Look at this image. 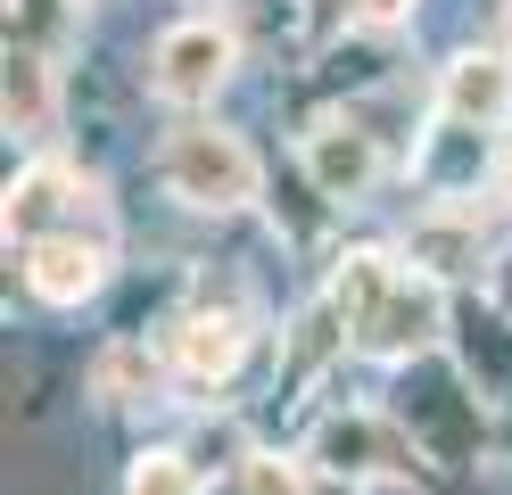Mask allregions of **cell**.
<instances>
[{"label": "cell", "instance_id": "6da1fadb", "mask_svg": "<svg viewBox=\"0 0 512 495\" xmlns=\"http://www.w3.org/2000/svg\"><path fill=\"white\" fill-rule=\"evenodd\" d=\"M323 306L339 314L347 347L372 355V363H422V355L446 347V289H438V273H422L413 256L347 248Z\"/></svg>", "mask_w": 512, "mask_h": 495}, {"label": "cell", "instance_id": "7a4b0ae2", "mask_svg": "<svg viewBox=\"0 0 512 495\" xmlns=\"http://www.w3.org/2000/svg\"><path fill=\"white\" fill-rule=\"evenodd\" d=\"M157 182H166V198H182V207H199V215H240L265 174H256V149L240 132L182 124V132H166V149H157Z\"/></svg>", "mask_w": 512, "mask_h": 495}, {"label": "cell", "instance_id": "3957f363", "mask_svg": "<svg viewBox=\"0 0 512 495\" xmlns=\"http://www.w3.org/2000/svg\"><path fill=\"white\" fill-rule=\"evenodd\" d=\"M67 231H100L108 240V198L100 182L83 174V165L67 157H42V165H25V174L9 182V240H67Z\"/></svg>", "mask_w": 512, "mask_h": 495}, {"label": "cell", "instance_id": "277c9868", "mask_svg": "<svg viewBox=\"0 0 512 495\" xmlns=\"http://www.w3.org/2000/svg\"><path fill=\"white\" fill-rule=\"evenodd\" d=\"M232 66H240L232 25H215V17H182V25L157 33V50H149V91H157V99H174V108H207V99L232 83Z\"/></svg>", "mask_w": 512, "mask_h": 495}, {"label": "cell", "instance_id": "5b68a950", "mask_svg": "<svg viewBox=\"0 0 512 495\" xmlns=\"http://www.w3.org/2000/svg\"><path fill=\"white\" fill-rule=\"evenodd\" d=\"M314 471H331V479H405L413 471V438L397 421H380V413H323V429H314V446H306Z\"/></svg>", "mask_w": 512, "mask_h": 495}, {"label": "cell", "instance_id": "8992f818", "mask_svg": "<svg viewBox=\"0 0 512 495\" xmlns=\"http://www.w3.org/2000/svg\"><path fill=\"white\" fill-rule=\"evenodd\" d=\"M306 182L339 198V207H356V198L380 182V141L356 124V116H331V124H314L306 132Z\"/></svg>", "mask_w": 512, "mask_h": 495}, {"label": "cell", "instance_id": "52a82bcc", "mask_svg": "<svg viewBox=\"0 0 512 495\" xmlns=\"http://www.w3.org/2000/svg\"><path fill=\"white\" fill-rule=\"evenodd\" d=\"M25 281H34V297H50V306H83V297H100V281H108V240L100 231L34 240L25 248Z\"/></svg>", "mask_w": 512, "mask_h": 495}, {"label": "cell", "instance_id": "ba28073f", "mask_svg": "<svg viewBox=\"0 0 512 495\" xmlns=\"http://www.w3.org/2000/svg\"><path fill=\"white\" fill-rule=\"evenodd\" d=\"M248 347V322L240 314H182L174 339H166V372L182 388H223L232 380V363Z\"/></svg>", "mask_w": 512, "mask_h": 495}, {"label": "cell", "instance_id": "9c48e42d", "mask_svg": "<svg viewBox=\"0 0 512 495\" xmlns=\"http://www.w3.org/2000/svg\"><path fill=\"white\" fill-rule=\"evenodd\" d=\"M438 116H455V124H504L512 116V66L496 50H463V58H446V75H438Z\"/></svg>", "mask_w": 512, "mask_h": 495}, {"label": "cell", "instance_id": "30bf717a", "mask_svg": "<svg viewBox=\"0 0 512 495\" xmlns=\"http://www.w3.org/2000/svg\"><path fill=\"white\" fill-rule=\"evenodd\" d=\"M405 256L422 264V273H479V256H488V231L463 198H438L430 215H413L405 231Z\"/></svg>", "mask_w": 512, "mask_h": 495}, {"label": "cell", "instance_id": "8fae6325", "mask_svg": "<svg viewBox=\"0 0 512 495\" xmlns=\"http://www.w3.org/2000/svg\"><path fill=\"white\" fill-rule=\"evenodd\" d=\"M0 116H9V132H17V141H42V132H50V116H58L50 58L9 50V91H0Z\"/></svg>", "mask_w": 512, "mask_h": 495}, {"label": "cell", "instance_id": "7c38bea8", "mask_svg": "<svg viewBox=\"0 0 512 495\" xmlns=\"http://www.w3.org/2000/svg\"><path fill=\"white\" fill-rule=\"evenodd\" d=\"M124 495H199V462L174 454V446H157V454H141V462H133Z\"/></svg>", "mask_w": 512, "mask_h": 495}, {"label": "cell", "instance_id": "4fadbf2b", "mask_svg": "<svg viewBox=\"0 0 512 495\" xmlns=\"http://www.w3.org/2000/svg\"><path fill=\"white\" fill-rule=\"evenodd\" d=\"M149 380H157V363H149L141 347H108V355H100V372H91V388L116 396V405H124V396H149Z\"/></svg>", "mask_w": 512, "mask_h": 495}, {"label": "cell", "instance_id": "5bb4252c", "mask_svg": "<svg viewBox=\"0 0 512 495\" xmlns=\"http://www.w3.org/2000/svg\"><path fill=\"white\" fill-rule=\"evenodd\" d=\"M413 9H422V0H356V25L364 33H397V25H413Z\"/></svg>", "mask_w": 512, "mask_h": 495}, {"label": "cell", "instance_id": "9a60e30c", "mask_svg": "<svg viewBox=\"0 0 512 495\" xmlns=\"http://www.w3.org/2000/svg\"><path fill=\"white\" fill-rule=\"evenodd\" d=\"M356 17V0H306V33H339Z\"/></svg>", "mask_w": 512, "mask_h": 495}, {"label": "cell", "instance_id": "2e32d148", "mask_svg": "<svg viewBox=\"0 0 512 495\" xmlns=\"http://www.w3.org/2000/svg\"><path fill=\"white\" fill-rule=\"evenodd\" d=\"M488 190H496V207H504V215H512V149H504V157H496V165H488Z\"/></svg>", "mask_w": 512, "mask_h": 495}, {"label": "cell", "instance_id": "e0dca14e", "mask_svg": "<svg viewBox=\"0 0 512 495\" xmlns=\"http://www.w3.org/2000/svg\"><path fill=\"white\" fill-rule=\"evenodd\" d=\"M298 495H364V487H356V479H331V471H314Z\"/></svg>", "mask_w": 512, "mask_h": 495}, {"label": "cell", "instance_id": "ac0fdd59", "mask_svg": "<svg viewBox=\"0 0 512 495\" xmlns=\"http://www.w3.org/2000/svg\"><path fill=\"white\" fill-rule=\"evenodd\" d=\"M504 50H512V0H504Z\"/></svg>", "mask_w": 512, "mask_h": 495}]
</instances>
